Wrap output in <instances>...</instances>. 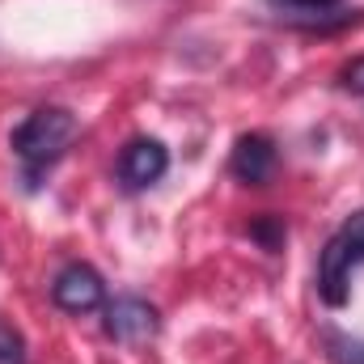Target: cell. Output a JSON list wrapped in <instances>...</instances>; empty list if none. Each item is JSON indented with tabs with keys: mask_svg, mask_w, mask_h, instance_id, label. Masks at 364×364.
Wrapping results in <instances>:
<instances>
[{
	"mask_svg": "<svg viewBox=\"0 0 364 364\" xmlns=\"http://www.w3.org/2000/svg\"><path fill=\"white\" fill-rule=\"evenodd\" d=\"M364 263V208L352 212L322 246L318 259V296L331 309H343L352 301V272Z\"/></svg>",
	"mask_w": 364,
	"mask_h": 364,
	"instance_id": "cell-1",
	"label": "cell"
},
{
	"mask_svg": "<svg viewBox=\"0 0 364 364\" xmlns=\"http://www.w3.org/2000/svg\"><path fill=\"white\" fill-rule=\"evenodd\" d=\"M77 136V114L73 110H64V106H38L34 114H26L17 127H13V153L26 161V170L30 174H38L43 166H51L64 149H68V140Z\"/></svg>",
	"mask_w": 364,
	"mask_h": 364,
	"instance_id": "cell-2",
	"label": "cell"
},
{
	"mask_svg": "<svg viewBox=\"0 0 364 364\" xmlns=\"http://www.w3.org/2000/svg\"><path fill=\"white\" fill-rule=\"evenodd\" d=\"M161 331V314L140 301V296H119L106 305V335L123 348H140V343H153Z\"/></svg>",
	"mask_w": 364,
	"mask_h": 364,
	"instance_id": "cell-3",
	"label": "cell"
},
{
	"mask_svg": "<svg viewBox=\"0 0 364 364\" xmlns=\"http://www.w3.org/2000/svg\"><path fill=\"white\" fill-rule=\"evenodd\" d=\"M51 301L64 314H90V309H97L106 301V284H102V275L93 272L90 263H68L51 279Z\"/></svg>",
	"mask_w": 364,
	"mask_h": 364,
	"instance_id": "cell-4",
	"label": "cell"
},
{
	"mask_svg": "<svg viewBox=\"0 0 364 364\" xmlns=\"http://www.w3.org/2000/svg\"><path fill=\"white\" fill-rule=\"evenodd\" d=\"M166 170H170V153L161 140H132L119 153V178L127 186H153Z\"/></svg>",
	"mask_w": 364,
	"mask_h": 364,
	"instance_id": "cell-5",
	"label": "cell"
},
{
	"mask_svg": "<svg viewBox=\"0 0 364 364\" xmlns=\"http://www.w3.org/2000/svg\"><path fill=\"white\" fill-rule=\"evenodd\" d=\"M229 170L250 186H263L275 174V144L263 132H250L233 144V157H229Z\"/></svg>",
	"mask_w": 364,
	"mask_h": 364,
	"instance_id": "cell-6",
	"label": "cell"
},
{
	"mask_svg": "<svg viewBox=\"0 0 364 364\" xmlns=\"http://www.w3.org/2000/svg\"><path fill=\"white\" fill-rule=\"evenodd\" d=\"M326 360L331 364H364V339L343 335V331H326Z\"/></svg>",
	"mask_w": 364,
	"mask_h": 364,
	"instance_id": "cell-7",
	"label": "cell"
},
{
	"mask_svg": "<svg viewBox=\"0 0 364 364\" xmlns=\"http://www.w3.org/2000/svg\"><path fill=\"white\" fill-rule=\"evenodd\" d=\"M250 237L263 242V250H279V246H284V220H279V216L255 220V225H250Z\"/></svg>",
	"mask_w": 364,
	"mask_h": 364,
	"instance_id": "cell-8",
	"label": "cell"
},
{
	"mask_svg": "<svg viewBox=\"0 0 364 364\" xmlns=\"http://www.w3.org/2000/svg\"><path fill=\"white\" fill-rule=\"evenodd\" d=\"M0 364H26V343L9 322H0Z\"/></svg>",
	"mask_w": 364,
	"mask_h": 364,
	"instance_id": "cell-9",
	"label": "cell"
},
{
	"mask_svg": "<svg viewBox=\"0 0 364 364\" xmlns=\"http://www.w3.org/2000/svg\"><path fill=\"white\" fill-rule=\"evenodd\" d=\"M343 90L364 93V60H352V64L343 68Z\"/></svg>",
	"mask_w": 364,
	"mask_h": 364,
	"instance_id": "cell-10",
	"label": "cell"
},
{
	"mask_svg": "<svg viewBox=\"0 0 364 364\" xmlns=\"http://www.w3.org/2000/svg\"><path fill=\"white\" fill-rule=\"evenodd\" d=\"M292 4H296V9H331L335 0H292Z\"/></svg>",
	"mask_w": 364,
	"mask_h": 364,
	"instance_id": "cell-11",
	"label": "cell"
}]
</instances>
